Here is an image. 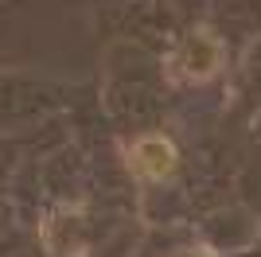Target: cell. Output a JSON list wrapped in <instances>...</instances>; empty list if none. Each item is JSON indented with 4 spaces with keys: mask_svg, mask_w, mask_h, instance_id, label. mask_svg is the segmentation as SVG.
Wrapping results in <instances>:
<instances>
[{
    "mask_svg": "<svg viewBox=\"0 0 261 257\" xmlns=\"http://www.w3.org/2000/svg\"><path fill=\"white\" fill-rule=\"evenodd\" d=\"M129 164L144 179H164L175 168V148H172V140H164V137H141L129 152Z\"/></svg>",
    "mask_w": 261,
    "mask_h": 257,
    "instance_id": "6da1fadb",
    "label": "cell"
},
{
    "mask_svg": "<svg viewBox=\"0 0 261 257\" xmlns=\"http://www.w3.org/2000/svg\"><path fill=\"white\" fill-rule=\"evenodd\" d=\"M218 59H222V51H218V43L211 39L207 32L191 35V39H187V47H184V55H179L184 70H187V74H195V78H207V74H215Z\"/></svg>",
    "mask_w": 261,
    "mask_h": 257,
    "instance_id": "7a4b0ae2",
    "label": "cell"
}]
</instances>
